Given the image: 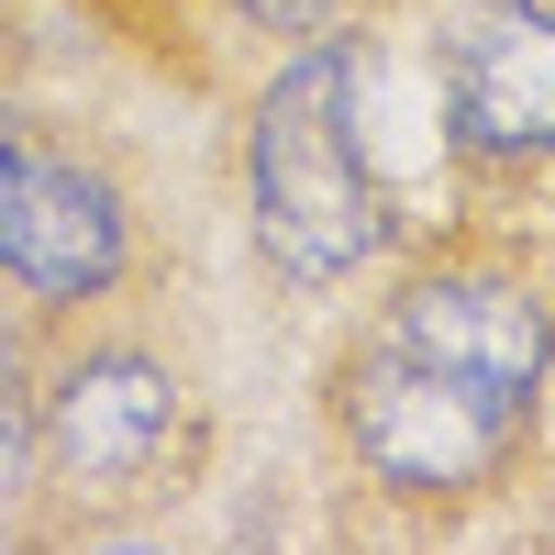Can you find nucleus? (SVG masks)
Wrapping results in <instances>:
<instances>
[{
  "label": "nucleus",
  "mask_w": 555,
  "mask_h": 555,
  "mask_svg": "<svg viewBox=\"0 0 555 555\" xmlns=\"http://www.w3.org/2000/svg\"><path fill=\"white\" fill-rule=\"evenodd\" d=\"M245 12H256V23H278V34H311L334 0H245Z\"/></svg>",
  "instance_id": "8"
},
{
  "label": "nucleus",
  "mask_w": 555,
  "mask_h": 555,
  "mask_svg": "<svg viewBox=\"0 0 555 555\" xmlns=\"http://www.w3.org/2000/svg\"><path fill=\"white\" fill-rule=\"evenodd\" d=\"M245 190H256V245L289 267L300 289L366 267V245H378V190H366L356 67H345V56H300V67L256 101Z\"/></svg>",
  "instance_id": "1"
},
{
  "label": "nucleus",
  "mask_w": 555,
  "mask_h": 555,
  "mask_svg": "<svg viewBox=\"0 0 555 555\" xmlns=\"http://www.w3.org/2000/svg\"><path fill=\"white\" fill-rule=\"evenodd\" d=\"M389 345H411L423 366H444L455 389L500 400L512 423H522V400H533L544 356H555L544 300H522L512 278H423V289L389 311Z\"/></svg>",
  "instance_id": "5"
},
{
  "label": "nucleus",
  "mask_w": 555,
  "mask_h": 555,
  "mask_svg": "<svg viewBox=\"0 0 555 555\" xmlns=\"http://www.w3.org/2000/svg\"><path fill=\"white\" fill-rule=\"evenodd\" d=\"M23 455H34V400H23V356H12V334H0V489L23 478Z\"/></svg>",
  "instance_id": "7"
},
{
  "label": "nucleus",
  "mask_w": 555,
  "mask_h": 555,
  "mask_svg": "<svg viewBox=\"0 0 555 555\" xmlns=\"http://www.w3.org/2000/svg\"><path fill=\"white\" fill-rule=\"evenodd\" d=\"M178 434V389H167V366L145 356H89L56 378V400H44V467L78 478V489H133V478H156V455Z\"/></svg>",
  "instance_id": "6"
},
{
  "label": "nucleus",
  "mask_w": 555,
  "mask_h": 555,
  "mask_svg": "<svg viewBox=\"0 0 555 555\" xmlns=\"http://www.w3.org/2000/svg\"><path fill=\"white\" fill-rule=\"evenodd\" d=\"M0 278L44 300H101L122 278V201L56 156L23 112H0Z\"/></svg>",
  "instance_id": "3"
},
{
  "label": "nucleus",
  "mask_w": 555,
  "mask_h": 555,
  "mask_svg": "<svg viewBox=\"0 0 555 555\" xmlns=\"http://www.w3.org/2000/svg\"><path fill=\"white\" fill-rule=\"evenodd\" d=\"M345 434L389 489H478L500 467V444H512V411L455 389L444 366H423L411 345L378 334L345 366Z\"/></svg>",
  "instance_id": "2"
},
{
  "label": "nucleus",
  "mask_w": 555,
  "mask_h": 555,
  "mask_svg": "<svg viewBox=\"0 0 555 555\" xmlns=\"http://www.w3.org/2000/svg\"><path fill=\"white\" fill-rule=\"evenodd\" d=\"M444 112L478 156H555V12L478 0L444 34Z\"/></svg>",
  "instance_id": "4"
}]
</instances>
